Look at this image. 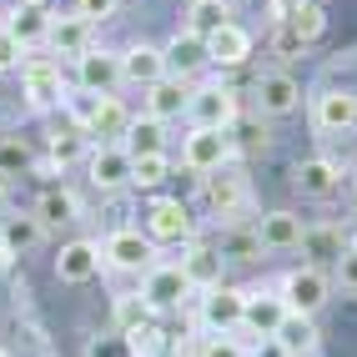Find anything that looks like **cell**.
I'll return each instance as SVG.
<instances>
[{
  "label": "cell",
  "mask_w": 357,
  "mask_h": 357,
  "mask_svg": "<svg viewBox=\"0 0 357 357\" xmlns=\"http://www.w3.org/2000/svg\"><path fill=\"white\" fill-rule=\"evenodd\" d=\"M252 96H257V116H287V111H297L302 86L292 76H282V70H272V76H257Z\"/></svg>",
  "instance_id": "d6986e66"
},
{
  "label": "cell",
  "mask_w": 357,
  "mask_h": 357,
  "mask_svg": "<svg viewBox=\"0 0 357 357\" xmlns=\"http://www.w3.org/2000/svg\"><path fill=\"white\" fill-rule=\"evenodd\" d=\"M227 136H231V156L267 151V126H261V116H236V121L227 126Z\"/></svg>",
  "instance_id": "f546056e"
},
{
  "label": "cell",
  "mask_w": 357,
  "mask_h": 357,
  "mask_svg": "<svg viewBox=\"0 0 357 357\" xmlns=\"http://www.w3.org/2000/svg\"><path fill=\"white\" fill-rule=\"evenodd\" d=\"M141 302L151 307V312H172V307H181L186 297H192V287H186V277L176 261H156V267L141 272Z\"/></svg>",
  "instance_id": "52a82bcc"
},
{
  "label": "cell",
  "mask_w": 357,
  "mask_h": 357,
  "mask_svg": "<svg viewBox=\"0 0 357 357\" xmlns=\"http://www.w3.org/2000/svg\"><path fill=\"white\" fill-rule=\"evenodd\" d=\"M161 56H166V76H181V81H192L202 66H211V61H206V40L192 36L186 26L161 45Z\"/></svg>",
  "instance_id": "2e32d148"
},
{
  "label": "cell",
  "mask_w": 357,
  "mask_h": 357,
  "mask_svg": "<svg viewBox=\"0 0 357 357\" xmlns=\"http://www.w3.org/2000/svg\"><path fill=\"white\" fill-rule=\"evenodd\" d=\"M121 146H126L131 161H136V156H161V151H166V126L156 121V116H131Z\"/></svg>",
  "instance_id": "484cf974"
},
{
  "label": "cell",
  "mask_w": 357,
  "mask_h": 357,
  "mask_svg": "<svg viewBox=\"0 0 357 357\" xmlns=\"http://www.w3.org/2000/svg\"><path fill=\"white\" fill-rule=\"evenodd\" d=\"M231 136L227 131H206V126H192L181 136V166L186 172H197V176H211V172H222V166H231Z\"/></svg>",
  "instance_id": "3957f363"
},
{
  "label": "cell",
  "mask_w": 357,
  "mask_h": 357,
  "mask_svg": "<svg viewBox=\"0 0 357 357\" xmlns=\"http://www.w3.org/2000/svg\"><path fill=\"white\" fill-rule=\"evenodd\" d=\"M36 166V151L26 136H0V181L6 176H26Z\"/></svg>",
  "instance_id": "1f68e13d"
},
{
  "label": "cell",
  "mask_w": 357,
  "mask_h": 357,
  "mask_svg": "<svg viewBox=\"0 0 357 357\" xmlns=\"http://www.w3.org/2000/svg\"><path fill=\"white\" fill-rule=\"evenodd\" d=\"M282 317H287V302L277 297V287H252V292H247V312H242L236 337L252 347L257 337H272V332L282 327Z\"/></svg>",
  "instance_id": "ba28073f"
},
{
  "label": "cell",
  "mask_w": 357,
  "mask_h": 357,
  "mask_svg": "<svg viewBox=\"0 0 357 357\" xmlns=\"http://www.w3.org/2000/svg\"><path fill=\"white\" fill-rule=\"evenodd\" d=\"M242 312H247V292L242 287H211V292H202V307H197V322H202V332L206 337H222V332H236L242 327Z\"/></svg>",
  "instance_id": "277c9868"
},
{
  "label": "cell",
  "mask_w": 357,
  "mask_h": 357,
  "mask_svg": "<svg viewBox=\"0 0 357 357\" xmlns=\"http://www.w3.org/2000/svg\"><path fill=\"white\" fill-rule=\"evenodd\" d=\"M302 6H307V0H272V20L282 26V20H292V15H297Z\"/></svg>",
  "instance_id": "c3c4849f"
},
{
  "label": "cell",
  "mask_w": 357,
  "mask_h": 357,
  "mask_svg": "<svg viewBox=\"0 0 357 357\" xmlns=\"http://www.w3.org/2000/svg\"><path fill=\"white\" fill-rule=\"evenodd\" d=\"M312 126L322 136L357 131V91H322V96L312 101Z\"/></svg>",
  "instance_id": "4fadbf2b"
},
{
  "label": "cell",
  "mask_w": 357,
  "mask_h": 357,
  "mask_svg": "<svg viewBox=\"0 0 357 357\" xmlns=\"http://www.w3.org/2000/svg\"><path fill=\"white\" fill-rule=\"evenodd\" d=\"M0 357H10V352H6V347H0Z\"/></svg>",
  "instance_id": "11a10c76"
},
{
  "label": "cell",
  "mask_w": 357,
  "mask_h": 357,
  "mask_svg": "<svg viewBox=\"0 0 357 357\" xmlns=\"http://www.w3.org/2000/svg\"><path fill=\"white\" fill-rule=\"evenodd\" d=\"M0 26L10 31V40L20 51H36V45H45V36H51V15L45 10H10Z\"/></svg>",
  "instance_id": "4316f807"
},
{
  "label": "cell",
  "mask_w": 357,
  "mask_h": 357,
  "mask_svg": "<svg viewBox=\"0 0 357 357\" xmlns=\"http://www.w3.org/2000/svg\"><path fill=\"white\" fill-rule=\"evenodd\" d=\"M26 66V81H20V91H26V106L31 111H56L66 101V76H61V66L56 61H45V56H26L20 61Z\"/></svg>",
  "instance_id": "8992f818"
},
{
  "label": "cell",
  "mask_w": 357,
  "mask_h": 357,
  "mask_svg": "<svg viewBox=\"0 0 357 357\" xmlns=\"http://www.w3.org/2000/svg\"><path fill=\"white\" fill-rule=\"evenodd\" d=\"M45 45H51L56 56L76 61L91 45V20H81V15H51V36H45Z\"/></svg>",
  "instance_id": "d4e9b609"
},
{
  "label": "cell",
  "mask_w": 357,
  "mask_h": 357,
  "mask_svg": "<svg viewBox=\"0 0 357 357\" xmlns=\"http://www.w3.org/2000/svg\"><path fill=\"white\" fill-rule=\"evenodd\" d=\"M327 292H332V282H327L322 267H312V261L282 272V282H277V297L287 302V312H302V317H317V307L327 302Z\"/></svg>",
  "instance_id": "7a4b0ae2"
},
{
  "label": "cell",
  "mask_w": 357,
  "mask_h": 357,
  "mask_svg": "<svg viewBox=\"0 0 357 357\" xmlns=\"http://www.w3.org/2000/svg\"><path fill=\"white\" fill-rule=\"evenodd\" d=\"M20 61H26V51H20V45L10 40V31L0 26V76H6V70H15Z\"/></svg>",
  "instance_id": "7bdbcfd3"
},
{
  "label": "cell",
  "mask_w": 357,
  "mask_h": 357,
  "mask_svg": "<svg viewBox=\"0 0 357 357\" xmlns=\"http://www.w3.org/2000/svg\"><path fill=\"white\" fill-rule=\"evenodd\" d=\"M227 252H236V257H257L261 242H257V231H242V236H231V242H227Z\"/></svg>",
  "instance_id": "bcb514c9"
},
{
  "label": "cell",
  "mask_w": 357,
  "mask_h": 357,
  "mask_svg": "<svg viewBox=\"0 0 357 357\" xmlns=\"http://www.w3.org/2000/svg\"><path fill=\"white\" fill-rule=\"evenodd\" d=\"M10 267V252H6V242H0V272H6Z\"/></svg>",
  "instance_id": "816d5d0a"
},
{
  "label": "cell",
  "mask_w": 357,
  "mask_h": 357,
  "mask_svg": "<svg viewBox=\"0 0 357 357\" xmlns=\"http://www.w3.org/2000/svg\"><path fill=\"white\" fill-rule=\"evenodd\" d=\"M76 86L96 91V96H111L121 86V51H106V45H86L76 56Z\"/></svg>",
  "instance_id": "8fae6325"
},
{
  "label": "cell",
  "mask_w": 357,
  "mask_h": 357,
  "mask_svg": "<svg viewBox=\"0 0 357 357\" xmlns=\"http://www.w3.org/2000/svg\"><path fill=\"white\" fill-rule=\"evenodd\" d=\"M146 322H151V307L141 297H121V302H116V332H136Z\"/></svg>",
  "instance_id": "74e56055"
},
{
  "label": "cell",
  "mask_w": 357,
  "mask_h": 357,
  "mask_svg": "<svg viewBox=\"0 0 357 357\" xmlns=\"http://www.w3.org/2000/svg\"><path fill=\"white\" fill-rule=\"evenodd\" d=\"M86 156H91V136L86 131L70 126V131H56L51 136V166H56V172H66V166H76Z\"/></svg>",
  "instance_id": "4dcf8cb0"
},
{
  "label": "cell",
  "mask_w": 357,
  "mask_h": 357,
  "mask_svg": "<svg viewBox=\"0 0 357 357\" xmlns=\"http://www.w3.org/2000/svg\"><path fill=\"white\" fill-rule=\"evenodd\" d=\"M61 106H66V116H70V126H76V131H86V126H91V116H96V106H101V96H96V91L70 86Z\"/></svg>",
  "instance_id": "e575fe53"
},
{
  "label": "cell",
  "mask_w": 357,
  "mask_h": 357,
  "mask_svg": "<svg viewBox=\"0 0 357 357\" xmlns=\"http://www.w3.org/2000/svg\"><path fill=\"white\" fill-rule=\"evenodd\" d=\"M146 236L151 242H197V217H192V206L186 202H176V197H161V202H151V211H146Z\"/></svg>",
  "instance_id": "9c48e42d"
},
{
  "label": "cell",
  "mask_w": 357,
  "mask_h": 357,
  "mask_svg": "<svg viewBox=\"0 0 357 357\" xmlns=\"http://www.w3.org/2000/svg\"><path fill=\"white\" fill-rule=\"evenodd\" d=\"M0 211H6V181H0Z\"/></svg>",
  "instance_id": "f5cc1de1"
},
{
  "label": "cell",
  "mask_w": 357,
  "mask_h": 357,
  "mask_svg": "<svg viewBox=\"0 0 357 357\" xmlns=\"http://www.w3.org/2000/svg\"><path fill=\"white\" fill-rule=\"evenodd\" d=\"M96 272H101V242L76 236V242L61 247V257H56V277L61 282H91Z\"/></svg>",
  "instance_id": "ffe728a7"
},
{
  "label": "cell",
  "mask_w": 357,
  "mask_h": 357,
  "mask_svg": "<svg viewBox=\"0 0 357 357\" xmlns=\"http://www.w3.org/2000/svg\"><path fill=\"white\" fill-rule=\"evenodd\" d=\"M302 247H312L317 257H332V261L342 257V242H337V231H307V236H302Z\"/></svg>",
  "instance_id": "ab89813d"
},
{
  "label": "cell",
  "mask_w": 357,
  "mask_h": 357,
  "mask_svg": "<svg viewBox=\"0 0 357 357\" xmlns=\"http://www.w3.org/2000/svg\"><path fill=\"white\" fill-rule=\"evenodd\" d=\"M252 56V31H242L231 20V26H222L217 36H206V61L211 66H242Z\"/></svg>",
  "instance_id": "cb8c5ba5"
},
{
  "label": "cell",
  "mask_w": 357,
  "mask_h": 357,
  "mask_svg": "<svg viewBox=\"0 0 357 357\" xmlns=\"http://www.w3.org/2000/svg\"><path fill=\"white\" fill-rule=\"evenodd\" d=\"M247 357H292V352H287V347H282L277 337H257V342L247 347Z\"/></svg>",
  "instance_id": "f6af8a7d"
},
{
  "label": "cell",
  "mask_w": 357,
  "mask_h": 357,
  "mask_svg": "<svg viewBox=\"0 0 357 357\" xmlns=\"http://www.w3.org/2000/svg\"><path fill=\"white\" fill-rule=\"evenodd\" d=\"M156 357H186V352H181V347H176V342H172V347H161V352H156Z\"/></svg>",
  "instance_id": "f907efd6"
},
{
  "label": "cell",
  "mask_w": 357,
  "mask_h": 357,
  "mask_svg": "<svg viewBox=\"0 0 357 357\" xmlns=\"http://www.w3.org/2000/svg\"><path fill=\"white\" fill-rule=\"evenodd\" d=\"M272 337L287 347L292 357H302V352H312V347H317V322H312V317H302V312H287Z\"/></svg>",
  "instance_id": "f1b7e54d"
},
{
  "label": "cell",
  "mask_w": 357,
  "mask_h": 357,
  "mask_svg": "<svg viewBox=\"0 0 357 357\" xmlns=\"http://www.w3.org/2000/svg\"><path fill=\"white\" fill-rule=\"evenodd\" d=\"M197 357H247V342L236 332H222V337H202Z\"/></svg>",
  "instance_id": "f35d334b"
},
{
  "label": "cell",
  "mask_w": 357,
  "mask_h": 357,
  "mask_svg": "<svg viewBox=\"0 0 357 357\" xmlns=\"http://www.w3.org/2000/svg\"><path fill=\"white\" fill-rule=\"evenodd\" d=\"M337 186H342V166L327 161V156H307V161L292 166V192L307 197V202H327Z\"/></svg>",
  "instance_id": "7c38bea8"
},
{
  "label": "cell",
  "mask_w": 357,
  "mask_h": 357,
  "mask_svg": "<svg viewBox=\"0 0 357 357\" xmlns=\"http://www.w3.org/2000/svg\"><path fill=\"white\" fill-rule=\"evenodd\" d=\"M31 217L40 227H66V222H81V197L70 192V186H45L36 197V211Z\"/></svg>",
  "instance_id": "7402d4cb"
},
{
  "label": "cell",
  "mask_w": 357,
  "mask_h": 357,
  "mask_svg": "<svg viewBox=\"0 0 357 357\" xmlns=\"http://www.w3.org/2000/svg\"><path fill=\"white\" fill-rule=\"evenodd\" d=\"M282 26H287V31H292L302 45H312V40L327 31V15H322V6H317V0H307V6H302L292 20H282Z\"/></svg>",
  "instance_id": "836d02e7"
},
{
  "label": "cell",
  "mask_w": 357,
  "mask_h": 357,
  "mask_svg": "<svg viewBox=\"0 0 357 357\" xmlns=\"http://www.w3.org/2000/svg\"><path fill=\"white\" fill-rule=\"evenodd\" d=\"M242 106H236V91L222 86V81H206V86H192V101H186V121L192 126H206V131H227Z\"/></svg>",
  "instance_id": "6da1fadb"
},
{
  "label": "cell",
  "mask_w": 357,
  "mask_h": 357,
  "mask_svg": "<svg viewBox=\"0 0 357 357\" xmlns=\"http://www.w3.org/2000/svg\"><path fill=\"white\" fill-rule=\"evenodd\" d=\"M186 101H192V81H181V76H161L156 86H146V116H156L161 126L181 121Z\"/></svg>",
  "instance_id": "e0dca14e"
},
{
  "label": "cell",
  "mask_w": 357,
  "mask_h": 357,
  "mask_svg": "<svg viewBox=\"0 0 357 357\" xmlns=\"http://www.w3.org/2000/svg\"><path fill=\"white\" fill-rule=\"evenodd\" d=\"M272 45H277V51H282V56H297V51H302V40H297V36H292L287 26H277V36H272Z\"/></svg>",
  "instance_id": "7dc6e473"
},
{
  "label": "cell",
  "mask_w": 357,
  "mask_h": 357,
  "mask_svg": "<svg viewBox=\"0 0 357 357\" xmlns=\"http://www.w3.org/2000/svg\"><path fill=\"white\" fill-rule=\"evenodd\" d=\"M222 252L217 247H206V242H186V252H181V277H186V287L192 292H211V287H222Z\"/></svg>",
  "instance_id": "5bb4252c"
},
{
  "label": "cell",
  "mask_w": 357,
  "mask_h": 357,
  "mask_svg": "<svg viewBox=\"0 0 357 357\" xmlns=\"http://www.w3.org/2000/svg\"><path fill=\"white\" fill-rule=\"evenodd\" d=\"M166 176H172V156H136L131 161V186H161Z\"/></svg>",
  "instance_id": "d590c367"
},
{
  "label": "cell",
  "mask_w": 357,
  "mask_h": 357,
  "mask_svg": "<svg viewBox=\"0 0 357 357\" xmlns=\"http://www.w3.org/2000/svg\"><path fill=\"white\" fill-rule=\"evenodd\" d=\"M101 261L116 272H146V267H156V242L136 227H121L101 242Z\"/></svg>",
  "instance_id": "5b68a950"
},
{
  "label": "cell",
  "mask_w": 357,
  "mask_h": 357,
  "mask_svg": "<svg viewBox=\"0 0 357 357\" xmlns=\"http://www.w3.org/2000/svg\"><path fill=\"white\" fill-rule=\"evenodd\" d=\"M302 236H307V227H302L297 211H267V217L257 222V242H261V252H297Z\"/></svg>",
  "instance_id": "ac0fdd59"
},
{
  "label": "cell",
  "mask_w": 357,
  "mask_h": 357,
  "mask_svg": "<svg viewBox=\"0 0 357 357\" xmlns=\"http://www.w3.org/2000/svg\"><path fill=\"white\" fill-rule=\"evenodd\" d=\"M116 6L121 0H76V15L81 20H106V15H116Z\"/></svg>",
  "instance_id": "ee69618b"
},
{
  "label": "cell",
  "mask_w": 357,
  "mask_h": 357,
  "mask_svg": "<svg viewBox=\"0 0 357 357\" xmlns=\"http://www.w3.org/2000/svg\"><path fill=\"white\" fill-rule=\"evenodd\" d=\"M0 20H6V15H0Z\"/></svg>",
  "instance_id": "9f6ffc18"
},
{
  "label": "cell",
  "mask_w": 357,
  "mask_h": 357,
  "mask_svg": "<svg viewBox=\"0 0 357 357\" xmlns=\"http://www.w3.org/2000/svg\"><path fill=\"white\" fill-rule=\"evenodd\" d=\"M86 172L96 192H121V186H131V156H126V146H91Z\"/></svg>",
  "instance_id": "9a60e30c"
},
{
  "label": "cell",
  "mask_w": 357,
  "mask_h": 357,
  "mask_svg": "<svg viewBox=\"0 0 357 357\" xmlns=\"http://www.w3.org/2000/svg\"><path fill=\"white\" fill-rule=\"evenodd\" d=\"M126 126H131V111L121 106V96H101V106H96V116H91L86 136H96L101 146H121Z\"/></svg>",
  "instance_id": "603a6c76"
},
{
  "label": "cell",
  "mask_w": 357,
  "mask_h": 357,
  "mask_svg": "<svg viewBox=\"0 0 357 357\" xmlns=\"http://www.w3.org/2000/svg\"><path fill=\"white\" fill-rule=\"evenodd\" d=\"M247 176L236 172V166H222V172L202 176V206L211 211V217H236V211L247 206Z\"/></svg>",
  "instance_id": "30bf717a"
},
{
  "label": "cell",
  "mask_w": 357,
  "mask_h": 357,
  "mask_svg": "<svg viewBox=\"0 0 357 357\" xmlns=\"http://www.w3.org/2000/svg\"><path fill=\"white\" fill-rule=\"evenodd\" d=\"M332 267H337V282L347 292H357V247H342V257L332 261Z\"/></svg>",
  "instance_id": "b9f144b4"
},
{
  "label": "cell",
  "mask_w": 357,
  "mask_h": 357,
  "mask_svg": "<svg viewBox=\"0 0 357 357\" xmlns=\"http://www.w3.org/2000/svg\"><path fill=\"white\" fill-rule=\"evenodd\" d=\"M51 0H15V10H45Z\"/></svg>",
  "instance_id": "681fc988"
},
{
  "label": "cell",
  "mask_w": 357,
  "mask_h": 357,
  "mask_svg": "<svg viewBox=\"0 0 357 357\" xmlns=\"http://www.w3.org/2000/svg\"><path fill=\"white\" fill-rule=\"evenodd\" d=\"M86 357H131V352H126V337L116 332V337H91L86 342Z\"/></svg>",
  "instance_id": "60d3db41"
},
{
  "label": "cell",
  "mask_w": 357,
  "mask_h": 357,
  "mask_svg": "<svg viewBox=\"0 0 357 357\" xmlns=\"http://www.w3.org/2000/svg\"><path fill=\"white\" fill-rule=\"evenodd\" d=\"M166 76V56H161V45H146V40H136L131 51H121V81L131 86H156Z\"/></svg>",
  "instance_id": "44dd1931"
},
{
  "label": "cell",
  "mask_w": 357,
  "mask_h": 357,
  "mask_svg": "<svg viewBox=\"0 0 357 357\" xmlns=\"http://www.w3.org/2000/svg\"><path fill=\"white\" fill-rule=\"evenodd\" d=\"M352 197H357V166H352Z\"/></svg>",
  "instance_id": "db71d44e"
},
{
  "label": "cell",
  "mask_w": 357,
  "mask_h": 357,
  "mask_svg": "<svg viewBox=\"0 0 357 357\" xmlns=\"http://www.w3.org/2000/svg\"><path fill=\"white\" fill-rule=\"evenodd\" d=\"M222 26H231V0H192V15H186V31L192 36H217Z\"/></svg>",
  "instance_id": "83f0119b"
},
{
  "label": "cell",
  "mask_w": 357,
  "mask_h": 357,
  "mask_svg": "<svg viewBox=\"0 0 357 357\" xmlns=\"http://www.w3.org/2000/svg\"><path fill=\"white\" fill-rule=\"evenodd\" d=\"M121 337H126V352H131V357H156L161 347H172V342H166V332H161L156 322L136 327V332H121Z\"/></svg>",
  "instance_id": "8d00e7d4"
},
{
  "label": "cell",
  "mask_w": 357,
  "mask_h": 357,
  "mask_svg": "<svg viewBox=\"0 0 357 357\" xmlns=\"http://www.w3.org/2000/svg\"><path fill=\"white\" fill-rule=\"evenodd\" d=\"M40 236H45V227H40L36 217H6V227H0V242H6L10 257H15V252H31Z\"/></svg>",
  "instance_id": "d6a6232c"
}]
</instances>
